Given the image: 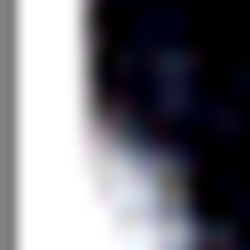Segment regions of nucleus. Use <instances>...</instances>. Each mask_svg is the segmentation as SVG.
<instances>
[{
    "label": "nucleus",
    "instance_id": "f257e3e1",
    "mask_svg": "<svg viewBox=\"0 0 250 250\" xmlns=\"http://www.w3.org/2000/svg\"><path fill=\"white\" fill-rule=\"evenodd\" d=\"M94 227H102V250H180V211L164 172L109 133L94 148Z\"/></svg>",
    "mask_w": 250,
    "mask_h": 250
}]
</instances>
